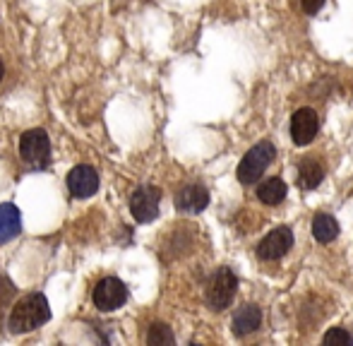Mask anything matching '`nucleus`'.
<instances>
[{"mask_svg": "<svg viewBox=\"0 0 353 346\" xmlns=\"http://www.w3.org/2000/svg\"><path fill=\"white\" fill-rule=\"evenodd\" d=\"M48 318H51V308H48L46 296L29 294L12 308L8 327L12 334H24V332H32V329L41 327L43 323H48Z\"/></svg>", "mask_w": 353, "mask_h": 346, "instance_id": "obj_1", "label": "nucleus"}, {"mask_svg": "<svg viewBox=\"0 0 353 346\" xmlns=\"http://www.w3.org/2000/svg\"><path fill=\"white\" fill-rule=\"evenodd\" d=\"M276 150L272 142H257L255 147H252L250 152H248L245 156H243V161L238 164V181L243 183V185H252V183H257L262 178V173L267 171V166L272 164V159H274Z\"/></svg>", "mask_w": 353, "mask_h": 346, "instance_id": "obj_2", "label": "nucleus"}, {"mask_svg": "<svg viewBox=\"0 0 353 346\" xmlns=\"http://www.w3.org/2000/svg\"><path fill=\"white\" fill-rule=\"evenodd\" d=\"M236 289H238V279L228 267H219L212 274L210 284H207V305L212 310H223L231 305V301L236 298Z\"/></svg>", "mask_w": 353, "mask_h": 346, "instance_id": "obj_3", "label": "nucleus"}, {"mask_svg": "<svg viewBox=\"0 0 353 346\" xmlns=\"http://www.w3.org/2000/svg\"><path fill=\"white\" fill-rule=\"evenodd\" d=\"M19 154L32 169H46L51 161V140L43 130H29L19 140Z\"/></svg>", "mask_w": 353, "mask_h": 346, "instance_id": "obj_4", "label": "nucleus"}, {"mask_svg": "<svg viewBox=\"0 0 353 346\" xmlns=\"http://www.w3.org/2000/svg\"><path fill=\"white\" fill-rule=\"evenodd\" d=\"M128 301V289L118 276H106L94 286V305L101 313H111L118 310Z\"/></svg>", "mask_w": 353, "mask_h": 346, "instance_id": "obj_5", "label": "nucleus"}, {"mask_svg": "<svg viewBox=\"0 0 353 346\" xmlns=\"http://www.w3.org/2000/svg\"><path fill=\"white\" fill-rule=\"evenodd\" d=\"M159 202H161V190L154 185H142L132 192L130 197V212L135 221L149 224L159 216Z\"/></svg>", "mask_w": 353, "mask_h": 346, "instance_id": "obj_6", "label": "nucleus"}, {"mask_svg": "<svg viewBox=\"0 0 353 346\" xmlns=\"http://www.w3.org/2000/svg\"><path fill=\"white\" fill-rule=\"evenodd\" d=\"M291 245H293L291 229H288V226H276L274 231H270V234L260 241V245H257V255L267 262L281 260L283 255L291 250Z\"/></svg>", "mask_w": 353, "mask_h": 346, "instance_id": "obj_7", "label": "nucleus"}, {"mask_svg": "<svg viewBox=\"0 0 353 346\" xmlns=\"http://www.w3.org/2000/svg\"><path fill=\"white\" fill-rule=\"evenodd\" d=\"M317 128H320V121H317V113L312 108H298L291 118V137L298 147H305L315 140Z\"/></svg>", "mask_w": 353, "mask_h": 346, "instance_id": "obj_8", "label": "nucleus"}, {"mask_svg": "<svg viewBox=\"0 0 353 346\" xmlns=\"http://www.w3.org/2000/svg\"><path fill=\"white\" fill-rule=\"evenodd\" d=\"M68 187H70L72 197L87 200V197H92L99 190V173L87 164L74 166L70 176H68Z\"/></svg>", "mask_w": 353, "mask_h": 346, "instance_id": "obj_9", "label": "nucleus"}, {"mask_svg": "<svg viewBox=\"0 0 353 346\" xmlns=\"http://www.w3.org/2000/svg\"><path fill=\"white\" fill-rule=\"evenodd\" d=\"M207 205H210V192L202 185H185L176 195L178 212H185V214H200Z\"/></svg>", "mask_w": 353, "mask_h": 346, "instance_id": "obj_10", "label": "nucleus"}, {"mask_svg": "<svg viewBox=\"0 0 353 346\" xmlns=\"http://www.w3.org/2000/svg\"><path fill=\"white\" fill-rule=\"evenodd\" d=\"M22 231V219H19V210L12 202L0 205V245L10 243L12 238H17Z\"/></svg>", "mask_w": 353, "mask_h": 346, "instance_id": "obj_11", "label": "nucleus"}, {"mask_svg": "<svg viewBox=\"0 0 353 346\" xmlns=\"http://www.w3.org/2000/svg\"><path fill=\"white\" fill-rule=\"evenodd\" d=\"M262 325V310L257 305H243L236 315H233V334L236 337H245L252 334Z\"/></svg>", "mask_w": 353, "mask_h": 346, "instance_id": "obj_12", "label": "nucleus"}, {"mask_svg": "<svg viewBox=\"0 0 353 346\" xmlns=\"http://www.w3.org/2000/svg\"><path fill=\"white\" fill-rule=\"evenodd\" d=\"M325 178V166L315 159H305L298 166V187L301 190H315Z\"/></svg>", "mask_w": 353, "mask_h": 346, "instance_id": "obj_13", "label": "nucleus"}, {"mask_svg": "<svg viewBox=\"0 0 353 346\" xmlns=\"http://www.w3.org/2000/svg\"><path fill=\"white\" fill-rule=\"evenodd\" d=\"M286 192H288V187L281 178H267V181L257 187V200H260L262 205L274 207L286 200Z\"/></svg>", "mask_w": 353, "mask_h": 346, "instance_id": "obj_14", "label": "nucleus"}, {"mask_svg": "<svg viewBox=\"0 0 353 346\" xmlns=\"http://www.w3.org/2000/svg\"><path fill=\"white\" fill-rule=\"evenodd\" d=\"M312 236L320 243H332L339 236V224H336V219L332 214H317L312 219Z\"/></svg>", "mask_w": 353, "mask_h": 346, "instance_id": "obj_15", "label": "nucleus"}, {"mask_svg": "<svg viewBox=\"0 0 353 346\" xmlns=\"http://www.w3.org/2000/svg\"><path fill=\"white\" fill-rule=\"evenodd\" d=\"M176 342V337H173L171 327L163 323H154L152 327H149V334H147V344L149 346H171Z\"/></svg>", "mask_w": 353, "mask_h": 346, "instance_id": "obj_16", "label": "nucleus"}, {"mask_svg": "<svg viewBox=\"0 0 353 346\" xmlns=\"http://www.w3.org/2000/svg\"><path fill=\"white\" fill-rule=\"evenodd\" d=\"M327 346H351L353 344V337L346 329H341V327H334V329H330V332L325 334V339H322Z\"/></svg>", "mask_w": 353, "mask_h": 346, "instance_id": "obj_17", "label": "nucleus"}, {"mask_svg": "<svg viewBox=\"0 0 353 346\" xmlns=\"http://www.w3.org/2000/svg\"><path fill=\"white\" fill-rule=\"evenodd\" d=\"M325 5V0H301V8H303V12H307V14H315V12H320V8Z\"/></svg>", "mask_w": 353, "mask_h": 346, "instance_id": "obj_18", "label": "nucleus"}, {"mask_svg": "<svg viewBox=\"0 0 353 346\" xmlns=\"http://www.w3.org/2000/svg\"><path fill=\"white\" fill-rule=\"evenodd\" d=\"M3 72H5V68H3V61H0V80H3Z\"/></svg>", "mask_w": 353, "mask_h": 346, "instance_id": "obj_19", "label": "nucleus"}]
</instances>
